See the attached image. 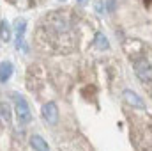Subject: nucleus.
<instances>
[{"label": "nucleus", "mask_w": 152, "mask_h": 151, "mask_svg": "<svg viewBox=\"0 0 152 151\" xmlns=\"http://www.w3.org/2000/svg\"><path fill=\"white\" fill-rule=\"evenodd\" d=\"M14 112H16V119L20 124H28L32 121L30 107H28L27 100L20 94H14Z\"/></svg>", "instance_id": "1"}, {"label": "nucleus", "mask_w": 152, "mask_h": 151, "mask_svg": "<svg viewBox=\"0 0 152 151\" xmlns=\"http://www.w3.org/2000/svg\"><path fill=\"white\" fill-rule=\"evenodd\" d=\"M41 115H42V119L48 124H57V121H58V107H57V103L55 101H48L46 105H42Z\"/></svg>", "instance_id": "2"}, {"label": "nucleus", "mask_w": 152, "mask_h": 151, "mask_svg": "<svg viewBox=\"0 0 152 151\" xmlns=\"http://www.w3.org/2000/svg\"><path fill=\"white\" fill-rule=\"evenodd\" d=\"M134 73L142 82H152V66L147 61H136L134 62Z\"/></svg>", "instance_id": "3"}, {"label": "nucleus", "mask_w": 152, "mask_h": 151, "mask_svg": "<svg viewBox=\"0 0 152 151\" xmlns=\"http://www.w3.org/2000/svg\"><path fill=\"white\" fill-rule=\"evenodd\" d=\"M122 96H124V100L131 105V107H134V109H145V103H143V100L134 93V91H131V89H126L124 93H122Z\"/></svg>", "instance_id": "4"}, {"label": "nucleus", "mask_w": 152, "mask_h": 151, "mask_svg": "<svg viewBox=\"0 0 152 151\" xmlns=\"http://www.w3.org/2000/svg\"><path fill=\"white\" fill-rule=\"evenodd\" d=\"M27 30V21L25 20H18L16 21V48H23V36Z\"/></svg>", "instance_id": "5"}, {"label": "nucleus", "mask_w": 152, "mask_h": 151, "mask_svg": "<svg viewBox=\"0 0 152 151\" xmlns=\"http://www.w3.org/2000/svg\"><path fill=\"white\" fill-rule=\"evenodd\" d=\"M11 75H12V62L4 61L0 64V84H5L11 78Z\"/></svg>", "instance_id": "6"}, {"label": "nucleus", "mask_w": 152, "mask_h": 151, "mask_svg": "<svg viewBox=\"0 0 152 151\" xmlns=\"http://www.w3.org/2000/svg\"><path fill=\"white\" fill-rule=\"evenodd\" d=\"M30 144H32V148H34L36 151H50L48 144H46V141H44L41 135H32Z\"/></svg>", "instance_id": "7"}, {"label": "nucleus", "mask_w": 152, "mask_h": 151, "mask_svg": "<svg viewBox=\"0 0 152 151\" xmlns=\"http://www.w3.org/2000/svg\"><path fill=\"white\" fill-rule=\"evenodd\" d=\"M0 38H2V41H9L11 39V27H9V23L5 20L0 21Z\"/></svg>", "instance_id": "8"}, {"label": "nucleus", "mask_w": 152, "mask_h": 151, "mask_svg": "<svg viewBox=\"0 0 152 151\" xmlns=\"http://www.w3.org/2000/svg\"><path fill=\"white\" fill-rule=\"evenodd\" d=\"M0 117L5 123H11V107L7 103H0Z\"/></svg>", "instance_id": "9"}, {"label": "nucleus", "mask_w": 152, "mask_h": 151, "mask_svg": "<svg viewBox=\"0 0 152 151\" xmlns=\"http://www.w3.org/2000/svg\"><path fill=\"white\" fill-rule=\"evenodd\" d=\"M96 46H97L99 50H106V48L110 46V43H108L106 36H103V34H97V36H96Z\"/></svg>", "instance_id": "10"}, {"label": "nucleus", "mask_w": 152, "mask_h": 151, "mask_svg": "<svg viewBox=\"0 0 152 151\" xmlns=\"http://www.w3.org/2000/svg\"><path fill=\"white\" fill-rule=\"evenodd\" d=\"M78 2H83V0H78Z\"/></svg>", "instance_id": "11"}]
</instances>
